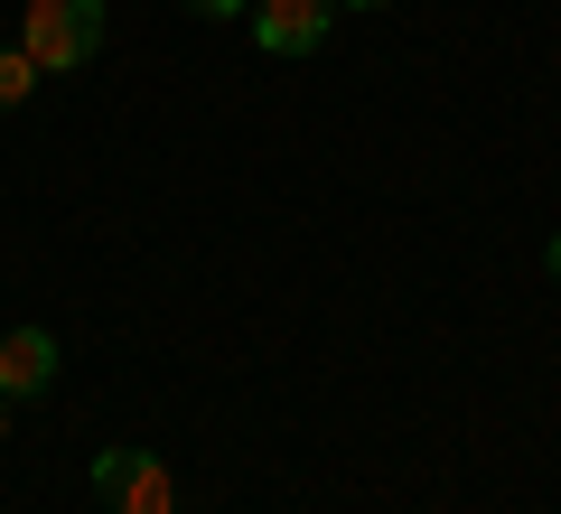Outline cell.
<instances>
[{
  "mask_svg": "<svg viewBox=\"0 0 561 514\" xmlns=\"http://www.w3.org/2000/svg\"><path fill=\"white\" fill-rule=\"evenodd\" d=\"M20 47L38 57V76H76V66L103 47V0H28Z\"/></svg>",
  "mask_w": 561,
  "mask_h": 514,
  "instance_id": "6da1fadb",
  "label": "cell"
},
{
  "mask_svg": "<svg viewBox=\"0 0 561 514\" xmlns=\"http://www.w3.org/2000/svg\"><path fill=\"white\" fill-rule=\"evenodd\" d=\"M94 487L113 514H179V477H169L160 449H103L94 458Z\"/></svg>",
  "mask_w": 561,
  "mask_h": 514,
  "instance_id": "7a4b0ae2",
  "label": "cell"
},
{
  "mask_svg": "<svg viewBox=\"0 0 561 514\" xmlns=\"http://www.w3.org/2000/svg\"><path fill=\"white\" fill-rule=\"evenodd\" d=\"M337 20V0H253V47L262 57H309Z\"/></svg>",
  "mask_w": 561,
  "mask_h": 514,
  "instance_id": "3957f363",
  "label": "cell"
},
{
  "mask_svg": "<svg viewBox=\"0 0 561 514\" xmlns=\"http://www.w3.org/2000/svg\"><path fill=\"white\" fill-rule=\"evenodd\" d=\"M47 384H57V328H10L0 336V393L28 402V393H47Z\"/></svg>",
  "mask_w": 561,
  "mask_h": 514,
  "instance_id": "277c9868",
  "label": "cell"
},
{
  "mask_svg": "<svg viewBox=\"0 0 561 514\" xmlns=\"http://www.w3.org/2000/svg\"><path fill=\"white\" fill-rule=\"evenodd\" d=\"M28 94H38V57L28 47H0V113H20Z\"/></svg>",
  "mask_w": 561,
  "mask_h": 514,
  "instance_id": "5b68a950",
  "label": "cell"
},
{
  "mask_svg": "<svg viewBox=\"0 0 561 514\" xmlns=\"http://www.w3.org/2000/svg\"><path fill=\"white\" fill-rule=\"evenodd\" d=\"M187 10H206V20H234V10H253V0H187Z\"/></svg>",
  "mask_w": 561,
  "mask_h": 514,
  "instance_id": "8992f818",
  "label": "cell"
},
{
  "mask_svg": "<svg viewBox=\"0 0 561 514\" xmlns=\"http://www.w3.org/2000/svg\"><path fill=\"white\" fill-rule=\"evenodd\" d=\"M542 272H552V281H561V235H552V243H542Z\"/></svg>",
  "mask_w": 561,
  "mask_h": 514,
  "instance_id": "52a82bcc",
  "label": "cell"
},
{
  "mask_svg": "<svg viewBox=\"0 0 561 514\" xmlns=\"http://www.w3.org/2000/svg\"><path fill=\"white\" fill-rule=\"evenodd\" d=\"M337 10H383V0H337Z\"/></svg>",
  "mask_w": 561,
  "mask_h": 514,
  "instance_id": "ba28073f",
  "label": "cell"
},
{
  "mask_svg": "<svg viewBox=\"0 0 561 514\" xmlns=\"http://www.w3.org/2000/svg\"><path fill=\"white\" fill-rule=\"evenodd\" d=\"M0 439H10V393H0Z\"/></svg>",
  "mask_w": 561,
  "mask_h": 514,
  "instance_id": "9c48e42d",
  "label": "cell"
}]
</instances>
